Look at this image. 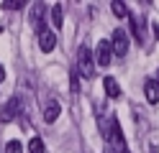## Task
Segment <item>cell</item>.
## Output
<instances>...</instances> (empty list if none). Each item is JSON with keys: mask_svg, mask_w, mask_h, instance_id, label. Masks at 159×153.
Listing matches in <instances>:
<instances>
[{"mask_svg": "<svg viewBox=\"0 0 159 153\" xmlns=\"http://www.w3.org/2000/svg\"><path fill=\"white\" fill-rule=\"evenodd\" d=\"M105 140L111 143V146H113L118 153H131V151L126 148V138H123L121 122H118L116 117H111V128H108V133H105Z\"/></svg>", "mask_w": 159, "mask_h": 153, "instance_id": "cell-1", "label": "cell"}, {"mask_svg": "<svg viewBox=\"0 0 159 153\" xmlns=\"http://www.w3.org/2000/svg\"><path fill=\"white\" fill-rule=\"evenodd\" d=\"M93 51L87 49L85 44L80 46V54H77V74H82V77H93Z\"/></svg>", "mask_w": 159, "mask_h": 153, "instance_id": "cell-2", "label": "cell"}, {"mask_svg": "<svg viewBox=\"0 0 159 153\" xmlns=\"http://www.w3.org/2000/svg\"><path fill=\"white\" fill-rule=\"evenodd\" d=\"M111 51L116 56H126L128 54V36H126V31H113V41H111Z\"/></svg>", "mask_w": 159, "mask_h": 153, "instance_id": "cell-3", "label": "cell"}, {"mask_svg": "<svg viewBox=\"0 0 159 153\" xmlns=\"http://www.w3.org/2000/svg\"><path fill=\"white\" fill-rule=\"evenodd\" d=\"M18 110H21V100L18 97H11L3 105V110H0V122H11L16 115H18Z\"/></svg>", "mask_w": 159, "mask_h": 153, "instance_id": "cell-4", "label": "cell"}, {"mask_svg": "<svg viewBox=\"0 0 159 153\" xmlns=\"http://www.w3.org/2000/svg\"><path fill=\"white\" fill-rule=\"evenodd\" d=\"M111 59H113L111 44H108V41H100V44H98V49H95V61H98L100 66H108V64H111Z\"/></svg>", "mask_w": 159, "mask_h": 153, "instance_id": "cell-5", "label": "cell"}, {"mask_svg": "<svg viewBox=\"0 0 159 153\" xmlns=\"http://www.w3.org/2000/svg\"><path fill=\"white\" fill-rule=\"evenodd\" d=\"M39 46H41V51L44 54H49V51H54V46H57V36H54V31H44V33H39Z\"/></svg>", "mask_w": 159, "mask_h": 153, "instance_id": "cell-6", "label": "cell"}, {"mask_svg": "<svg viewBox=\"0 0 159 153\" xmlns=\"http://www.w3.org/2000/svg\"><path fill=\"white\" fill-rule=\"evenodd\" d=\"M144 92H146V100L152 102V105L159 102V84H157L154 79H146V82H144Z\"/></svg>", "mask_w": 159, "mask_h": 153, "instance_id": "cell-7", "label": "cell"}, {"mask_svg": "<svg viewBox=\"0 0 159 153\" xmlns=\"http://www.w3.org/2000/svg\"><path fill=\"white\" fill-rule=\"evenodd\" d=\"M103 87H105V95L113 97V100L121 95V87H118V82H116L113 77H105V79H103Z\"/></svg>", "mask_w": 159, "mask_h": 153, "instance_id": "cell-8", "label": "cell"}, {"mask_svg": "<svg viewBox=\"0 0 159 153\" xmlns=\"http://www.w3.org/2000/svg\"><path fill=\"white\" fill-rule=\"evenodd\" d=\"M128 20H131V31H134L136 41H139V44H144V41H146V36H144V28H141V23H139V18L128 13Z\"/></svg>", "mask_w": 159, "mask_h": 153, "instance_id": "cell-9", "label": "cell"}, {"mask_svg": "<svg viewBox=\"0 0 159 153\" xmlns=\"http://www.w3.org/2000/svg\"><path fill=\"white\" fill-rule=\"evenodd\" d=\"M59 112H62V107H59V102H49L46 110H44V120L46 122H54L59 117Z\"/></svg>", "mask_w": 159, "mask_h": 153, "instance_id": "cell-10", "label": "cell"}, {"mask_svg": "<svg viewBox=\"0 0 159 153\" xmlns=\"http://www.w3.org/2000/svg\"><path fill=\"white\" fill-rule=\"evenodd\" d=\"M52 20H54V26H57V28H62V26H64V8L59 5V3L52 8Z\"/></svg>", "mask_w": 159, "mask_h": 153, "instance_id": "cell-11", "label": "cell"}, {"mask_svg": "<svg viewBox=\"0 0 159 153\" xmlns=\"http://www.w3.org/2000/svg\"><path fill=\"white\" fill-rule=\"evenodd\" d=\"M28 153H44V140L41 138H31L28 140Z\"/></svg>", "mask_w": 159, "mask_h": 153, "instance_id": "cell-12", "label": "cell"}, {"mask_svg": "<svg viewBox=\"0 0 159 153\" xmlns=\"http://www.w3.org/2000/svg\"><path fill=\"white\" fill-rule=\"evenodd\" d=\"M111 8H113V13H116L118 18H126V15H128V8H126L123 3H118V0H113V3H111Z\"/></svg>", "mask_w": 159, "mask_h": 153, "instance_id": "cell-13", "label": "cell"}, {"mask_svg": "<svg viewBox=\"0 0 159 153\" xmlns=\"http://www.w3.org/2000/svg\"><path fill=\"white\" fill-rule=\"evenodd\" d=\"M69 87H72V92H75V95L80 92V74H77V69H72V71H69Z\"/></svg>", "mask_w": 159, "mask_h": 153, "instance_id": "cell-14", "label": "cell"}, {"mask_svg": "<svg viewBox=\"0 0 159 153\" xmlns=\"http://www.w3.org/2000/svg\"><path fill=\"white\" fill-rule=\"evenodd\" d=\"M3 8H5V10H21V8H23V0H5Z\"/></svg>", "mask_w": 159, "mask_h": 153, "instance_id": "cell-15", "label": "cell"}, {"mask_svg": "<svg viewBox=\"0 0 159 153\" xmlns=\"http://www.w3.org/2000/svg\"><path fill=\"white\" fill-rule=\"evenodd\" d=\"M5 153H23V146H21L18 140H11V143L5 146Z\"/></svg>", "mask_w": 159, "mask_h": 153, "instance_id": "cell-16", "label": "cell"}, {"mask_svg": "<svg viewBox=\"0 0 159 153\" xmlns=\"http://www.w3.org/2000/svg\"><path fill=\"white\" fill-rule=\"evenodd\" d=\"M5 79V69H3V64H0V82Z\"/></svg>", "mask_w": 159, "mask_h": 153, "instance_id": "cell-17", "label": "cell"}, {"mask_svg": "<svg viewBox=\"0 0 159 153\" xmlns=\"http://www.w3.org/2000/svg\"><path fill=\"white\" fill-rule=\"evenodd\" d=\"M154 82H157V84H159V71H157V79H154Z\"/></svg>", "mask_w": 159, "mask_h": 153, "instance_id": "cell-18", "label": "cell"}]
</instances>
